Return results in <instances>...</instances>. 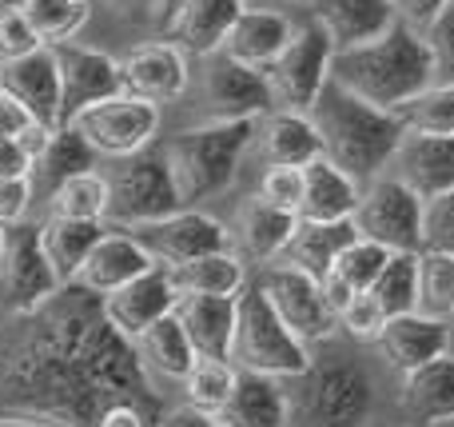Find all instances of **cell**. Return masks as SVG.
<instances>
[{"label": "cell", "mask_w": 454, "mask_h": 427, "mask_svg": "<svg viewBox=\"0 0 454 427\" xmlns=\"http://www.w3.org/2000/svg\"><path fill=\"white\" fill-rule=\"evenodd\" d=\"M28 124H40V120H32L20 100H12L8 92H0V136H20Z\"/></svg>", "instance_id": "f907efd6"}, {"label": "cell", "mask_w": 454, "mask_h": 427, "mask_svg": "<svg viewBox=\"0 0 454 427\" xmlns=\"http://www.w3.org/2000/svg\"><path fill=\"white\" fill-rule=\"evenodd\" d=\"M399 407L423 427L454 423V352L399 376Z\"/></svg>", "instance_id": "ffe728a7"}, {"label": "cell", "mask_w": 454, "mask_h": 427, "mask_svg": "<svg viewBox=\"0 0 454 427\" xmlns=\"http://www.w3.org/2000/svg\"><path fill=\"white\" fill-rule=\"evenodd\" d=\"M379 300V308L391 316H403V312H415L419 304V252H391L383 264V272L375 276V284L367 288Z\"/></svg>", "instance_id": "d590c367"}, {"label": "cell", "mask_w": 454, "mask_h": 427, "mask_svg": "<svg viewBox=\"0 0 454 427\" xmlns=\"http://www.w3.org/2000/svg\"><path fill=\"white\" fill-rule=\"evenodd\" d=\"M176 300H180V288H176L172 272L164 264L148 268L144 276H136L132 284L116 288L112 296H104V316L116 332H124L128 340H136L140 332H148L156 320L172 316L176 312Z\"/></svg>", "instance_id": "2e32d148"}, {"label": "cell", "mask_w": 454, "mask_h": 427, "mask_svg": "<svg viewBox=\"0 0 454 427\" xmlns=\"http://www.w3.org/2000/svg\"><path fill=\"white\" fill-rule=\"evenodd\" d=\"M295 228H299V216L287 212V208L267 204L259 192L239 208V216H235L239 248L247 252V260H255V264L279 260L283 248H287V240L295 236Z\"/></svg>", "instance_id": "f546056e"}, {"label": "cell", "mask_w": 454, "mask_h": 427, "mask_svg": "<svg viewBox=\"0 0 454 427\" xmlns=\"http://www.w3.org/2000/svg\"><path fill=\"white\" fill-rule=\"evenodd\" d=\"M423 248L431 252H454V188L427 200L423 212Z\"/></svg>", "instance_id": "bcb514c9"}, {"label": "cell", "mask_w": 454, "mask_h": 427, "mask_svg": "<svg viewBox=\"0 0 454 427\" xmlns=\"http://www.w3.org/2000/svg\"><path fill=\"white\" fill-rule=\"evenodd\" d=\"M355 236H359L355 220H299L295 236L287 240L279 260L291 264V268H299V272H307V276L323 280L331 268H335L339 252H343Z\"/></svg>", "instance_id": "f1b7e54d"}, {"label": "cell", "mask_w": 454, "mask_h": 427, "mask_svg": "<svg viewBox=\"0 0 454 427\" xmlns=\"http://www.w3.org/2000/svg\"><path fill=\"white\" fill-rule=\"evenodd\" d=\"M148 268H156L148 248H144L128 228H108L100 240H96L92 252H88V260L80 264L72 284L104 300V296H112L116 288H124V284H132L136 276H144Z\"/></svg>", "instance_id": "ac0fdd59"}, {"label": "cell", "mask_w": 454, "mask_h": 427, "mask_svg": "<svg viewBox=\"0 0 454 427\" xmlns=\"http://www.w3.org/2000/svg\"><path fill=\"white\" fill-rule=\"evenodd\" d=\"M423 212L427 200L411 192L399 176L383 172L371 184H363L359 208H355V228L359 236L391 248V252H423Z\"/></svg>", "instance_id": "ba28073f"}, {"label": "cell", "mask_w": 454, "mask_h": 427, "mask_svg": "<svg viewBox=\"0 0 454 427\" xmlns=\"http://www.w3.org/2000/svg\"><path fill=\"white\" fill-rule=\"evenodd\" d=\"M160 427H223L220 415L212 412H200V407L184 404V407H172V412H164V423Z\"/></svg>", "instance_id": "816d5d0a"}, {"label": "cell", "mask_w": 454, "mask_h": 427, "mask_svg": "<svg viewBox=\"0 0 454 427\" xmlns=\"http://www.w3.org/2000/svg\"><path fill=\"white\" fill-rule=\"evenodd\" d=\"M52 264L40 244V224L16 220L0 228V308L12 320L40 312L60 292Z\"/></svg>", "instance_id": "52a82bcc"}, {"label": "cell", "mask_w": 454, "mask_h": 427, "mask_svg": "<svg viewBox=\"0 0 454 427\" xmlns=\"http://www.w3.org/2000/svg\"><path fill=\"white\" fill-rule=\"evenodd\" d=\"M108 232L104 220H68V216H48V224H40V244H44V256L52 264L56 280L64 288L76 280L80 264L88 260V252L96 248V240Z\"/></svg>", "instance_id": "4dcf8cb0"}, {"label": "cell", "mask_w": 454, "mask_h": 427, "mask_svg": "<svg viewBox=\"0 0 454 427\" xmlns=\"http://www.w3.org/2000/svg\"><path fill=\"white\" fill-rule=\"evenodd\" d=\"M0 92L20 100L32 120L60 128V64L52 44H40L16 60H0Z\"/></svg>", "instance_id": "e0dca14e"}, {"label": "cell", "mask_w": 454, "mask_h": 427, "mask_svg": "<svg viewBox=\"0 0 454 427\" xmlns=\"http://www.w3.org/2000/svg\"><path fill=\"white\" fill-rule=\"evenodd\" d=\"M407 132H434L454 136V84L450 80H431L419 96H411L399 108Z\"/></svg>", "instance_id": "ab89813d"}, {"label": "cell", "mask_w": 454, "mask_h": 427, "mask_svg": "<svg viewBox=\"0 0 454 427\" xmlns=\"http://www.w3.org/2000/svg\"><path fill=\"white\" fill-rule=\"evenodd\" d=\"M415 312L434 320H454V252H419V304Z\"/></svg>", "instance_id": "8d00e7d4"}, {"label": "cell", "mask_w": 454, "mask_h": 427, "mask_svg": "<svg viewBox=\"0 0 454 427\" xmlns=\"http://www.w3.org/2000/svg\"><path fill=\"white\" fill-rule=\"evenodd\" d=\"M383 324H387V312L379 308V300L371 292H355V300L339 312V332H347L359 344H375Z\"/></svg>", "instance_id": "b9f144b4"}, {"label": "cell", "mask_w": 454, "mask_h": 427, "mask_svg": "<svg viewBox=\"0 0 454 427\" xmlns=\"http://www.w3.org/2000/svg\"><path fill=\"white\" fill-rule=\"evenodd\" d=\"M331 60H335V44H331L327 28L311 16L307 24H299L291 32L287 48L267 68L275 104L295 112H311V104L319 100V92L331 80Z\"/></svg>", "instance_id": "9c48e42d"}, {"label": "cell", "mask_w": 454, "mask_h": 427, "mask_svg": "<svg viewBox=\"0 0 454 427\" xmlns=\"http://www.w3.org/2000/svg\"><path fill=\"white\" fill-rule=\"evenodd\" d=\"M72 124L88 136L100 156H132V152L148 148L156 144L160 132V104L156 100H144L136 92H116L100 104H88Z\"/></svg>", "instance_id": "8fae6325"}, {"label": "cell", "mask_w": 454, "mask_h": 427, "mask_svg": "<svg viewBox=\"0 0 454 427\" xmlns=\"http://www.w3.org/2000/svg\"><path fill=\"white\" fill-rule=\"evenodd\" d=\"M52 52L60 64V124H72L88 104H100L108 96L124 92L120 56L80 44V40H60V44H52Z\"/></svg>", "instance_id": "4fadbf2b"}, {"label": "cell", "mask_w": 454, "mask_h": 427, "mask_svg": "<svg viewBox=\"0 0 454 427\" xmlns=\"http://www.w3.org/2000/svg\"><path fill=\"white\" fill-rule=\"evenodd\" d=\"M136 4H148V8H152V0H136Z\"/></svg>", "instance_id": "11a10c76"}, {"label": "cell", "mask_w": 454, "mask_h": 427, "mask_svg": "<svg viewBox=\"0 0 454 427\" xmlns=\"http://www.w3.org/2000/svg\"><path fill=\"white\" fill-rule=\"evenodd\" d=\"M120 72H124V92H136L144 100L168 104L176 96L188 92V52H184L176 40H148V44H136L120 56Z\"/></svg>", "instance_id": "9a60e30c"}, {"label": "cell", "mask_w": 454, "mask_h": 427, "mask_svg": "<svg viewBox=\"0 0 454 427\" xmlns=\"http://www.w3.org/2000/svg\"><path fill=\"white\" fill-rule=\"evenodd\" d=\"M319 284H323V296H327V304H331V308H335V316L347 308V304L355 300V288H347L343 280L335 276V272H327V276H323Z\"/></svg>", "instance_id": "f5cc1de1"}, {"label": "cell", "mask_w": 454, "mask_h": 427, "mask_svg": "<svg viewBox=\"0 0 454 427\" xmlns=\"http://www.w3.org/2000/svg\"><path fill=\"white\" fill-rule=\"evenodd\" d=\"M28 200H32V180H0V228L4 224H16L24 220L28 212Z\"/></svg>", "instance_id": "7dc6e473"}, {"label": "cell", "mask_w": 454, "mask_h": 427, "mask_svg": "<svg viewBox=\"0 0 454 427\" xmlns=\"http://www.w3.org/2000/svg\"><path fill=\"white\" fill-rule=\"evenodd\" d=\"M311 16L327 28L335 52L371 44L399 20L391 0H311Z\"/></svg>", "instance_id": "603a6c76"}, {"label": "cell", "mask_w": 454, "mask_h": 427, "mask_svg": "<svg viewBox=\"0 0 454 427\" xmlns=\"http://www.w3.org/2000/svg\"><path fill=\"white\" fill-rule=\"evenodd\" d=\"M144 248L152 252V260L164 264V268H176V264H188L196 256L207 252H223L231 248V232H227L223 220L200 212V208H176L172 216L152 224H136L128 228Z\"/></svg>", "instance_id": "5bb4252c"}, {"label": "cell", "mask_w": 454, "mask_h": 427, "mask_svg": "<svg viewBox=\"0 0 454 427\" xmlns=\"http://www.w3.org/2000/svg\"><path fill=\"white\" fill-rule=\"evenodd\" d=\"M255 128L259 120H204V124L188 128L164 144L184 208L204 204V200L223 196L231 188L243 156L255 144Z\"/></svg>", "instance_id": "3957f363"}, {"label": "cell", "mask_w": 454, "mask_h": 427, "mask_svg": "<svg viewBox=\"0 0 454 427\" xmlns=\"http://www.w3.org/2000/svg\"><path fill=\"white\" fill-rule=\"evenodd\" d=\"M363 184L347 176L335 160L315 156L303 164V204H299V220H351L359 208Z\"/></svg>", "instance_id": "d4e9b609"}, {"label": "cell", "mask_w": 454, "mask_h": 427, "mask_svg": "<svg viewBox=\"0 0 454 427\" xmlns=\"http://www.w3.org/2000/svg\"><path fill=\"white\" fill-rule=\"evenodd\" d=\"M0 4H8V0H0Z\"/></svg>", "instance_id": "9f6ffc18"}, {"label": "cell", "mask_w": 454, "mask_h": 427, "mask_svg": "<svg viewBox=\"0 0 454 427\" xmlns=\"http://www.w3.org/2000/svg\"><path fill=\"white\" fill-rule=\"evenodd\" d=\"M255 148L267 168H275V164L303 168V164H311L315 156H323V140H319V132H315L311 116L295 112V108H271L267 116H259Z\"/></svg>", "instance_id": "7402d4cb"}, {"label": "cell", "mask_w": 454, "mask_h": 427, "mask_svg": "<svg viewBox=\"0 0 454 427\" xmlns=\"http://www.w3.org/2000/svg\"><path fill=\"white\" fill-rule=\"evenodd\" d=\"M96 156H100V152L88 144V136L80 132L76 124H60L52 136H48L44 152L32 160V180H36L48 196V192H56L64 180H72V176L92 172Z\"/></svg>", "instance_id": "1f68e13d"}, {"label": "cell", "mask_w": 454, "mask_h": 427, "mask_svg": "<svg viewBox=\"0 0 454 427\" xmlns=\"http://www.w3.org/2000/svg\"><path fill=\"white\" fill-rule=\"evenodd\" d=\"M168 272H172L180 296H239L247 288V268H243V260L231 248L196 256V260L176 264Z\"/></svg>", "instance_id": "836d02e7"}, {"label": "cell", "mask_w": 454, "mask_h": 427, "mask_svg": "<svg viewBox=\"0 0 454 427\" xmlns=\"http://www.w3.org/2000/svg\"><path fill=\"white\" fill-rule=\"evenodd\" d=\"M387 172L399 176L411 192L423 200H434L454 188V136L434 132H407L395 148Z\"/></svg>", "instance_id": "d6986e66"}, {"label": "cell", "mask_w": 454, "mask_h": 427, "mask_svg": "<svg viewBox=\"0 0 454 427\" xmlns=\"http://www.w3.org/2000/svg\"><path fill=\"white\" fill-rule=\"evenodd\" d=\"M176 320L184 324L196 356L231 360L235 340V296H180Z\"/></svg>", "instance_id": "484cf974"}, {"label": "cell", "mask_w": 454, "mask_h": 427, "mask_svg": "<svg viewBox=\"0 0 454 427\" xmlns=\"http://www.w3.org/2000/svg\"><path fill=\"white\" fill-rule=\"evenodd\" d=\"M176 208H184V196L164 144H148L120 160V168L108 180V220H104L108 228H136V224L164 220Z\"/></svg>", "instance_id": "5b68a950"}, {"label": "cell", "mask_w": 454, "mask_h": 427, "mask_svg": "<svg viewBox=\"0 0 454 427\" xmlns=\"http://www.w3.org/2000/svg\"><path fill=\"white\" fill-rule=\"evenodd\" d=\"M200 104L207 108V120H259L275 108V92L263 68L212 52L200 72Z\"/></svg>", "instance_id": "7c38bea8"}, {"label": "cell", "mask_w": 454, "mask_h": 427, "mask_svg": "<svg viewBox=\"0 0 454 427\" xmlns=\"http://www.w3.org/2000/svg\"><path fill=\"white\" fill-rule=\"evenodd\" d=\"M136 352H140L144 368H148L152 376L172 380V384H180L184 376H188V368L196 364V348H192L184 324L176 320V312L164 320H156L148 332L136 336Z\"/></svg>", "instance_id": "d6a6232c"}, {"label": "cell", "mask_w": 454, "mask_h": 427, "mask_svg": "<svg viewBox=\"0 0 454 427\" xmlns=\"http://www.w3.org/2000/svg\"><path fill=\"white\" fill-rule=\"evenodd\" d=\"M48 212L68 220H108V180L100 172H80L48 192Z\"/></svg>", "instance_id": "74e56055"}, {"label": "cell", "mask_w": 454, "mask_h": 427, "mask_svg": "<svg viewBox=\"0 0 454 427\" xmlns=\"http://www.w3.org/2000/svg\"><path fill=\"white\" fill-rule=\"evenodd\" d=\"M375 344L387 364L403 376V372H411V368L450 352V324L447 320L423 316V312H403V316L387 320Z\"/></svg>", "instance_id": "44dd1931"}, {"label": "cell", "mask_w": 454, "mask_h": 427, "mask_svg": "<svg viewBox=\"0 0 454 427\" xmlns=\"http://www.w3.org/2000/svg\"><path fill=\"white\" fill-rule=\"evenodd\" d=\"M243 8H247V0H188L176 24L168 28V40H176L188 56L204 60L223 48L227 32L239 20Z\"/></svg>", "instance_id": "83f0119b"}, {"label": "cell", "mask_w": 454, "mask_h": 427, "mask_svg": "<svg viewBox=\"0 0 454 427\" xmlns=\"http://www.w3.org/2000/svg\"><path fill=\"white\" fill-rule=\"evenodd\" d=\"M303 427H363L375 412V384L355 360H323L303 376Z\"/></svg>", "instance_id": "8992f818"}, {"label": "cell", "mask_w": 454, "mask_h": 427, "mask_svg": "<svg viewBox=\"0 0 454 427\" xmlns=\"http://www.w3.org/2000/svg\"><path fill=\"white\" fill-rule=\"evenodd\" d=\"M32 180V156L16 136H0V180Z\"/></svg>", "instance_id": "c3c4849f"}, {"label": "cell", "mask_w": 454, "mask_h": 427, "mask_svg": "<svg viewBox=\"0 0 454 427\" xmlns=\"http://www.w3.org/2000/svg\"><path fill=\"white\" fill-rule=\"evenodd\" d=\"M32 28L40 32L44 44H60V40H76V32L88 24L92 4L88 0H12Z\"/></svg>", "instance_id": "f35d334b"}, {"label": "cell", "mask_w": 454, "mask_h": 427, "mask_svg": "<svg viewBox=\"0 0 454 427\" xmlns=\"http://www.w3.org/2000/svg\"><path fill=\"white\" fill-rule=\"evenodd\" d=\"M231 364L239 372L275 376V380H303L311 368V348L283 324L255 280H247V288L235 296Z\"/></svg>", "instance_id": "277c9868"}, {"label": "cell", "mask_w": 454, "mask_h": 427, "mask_svg": "<svg viewBox=\"0 0 454 427\" xmlns=\"http://www.w3.org/2000/svg\"><path fill=\"white\" fill-rule=\"evenodd\" d=\"M259 196L275 208H287V212L299 216V204H303V168H291V164H275L263 168L259 176Z\"/></svg>", "instance_id": "7bdbcfd3"}, {"label": "cell", "mask_w": 454, "mask_h": 427, "mask_svg": "<svg viewBox=\"0 0 454 427\" xmlns=\"http://www.w3.org/2000/svg\"><path fill=\"white\" fill-rule=\"evenodd\" d=\"M423 40L431 48L434 80H450L454 84V0L423 28Z\"/></svg>", "instance_id": "f6af8a7d"}, {"label": "cell", "mask_w": 454, "mask_h": 427, "mask_svg": "<svg viewBox=\"0 0 454 427\" xmlns=\"http://www.w3.org/2000/svg\"><path fill=\"white\" fill-rule=\"evenodd\" d=\"M223 427H287L291 423V396L283 380L259 372H239L231 399L220 407Z\"/></svg>", "instance_id": "cb8c5ba5"}, {"label": "cell", "mask_w": 454, "mask_h": 427, "mask_svg": "<svg viewBox=\"0 0 454 427\" xmlns=\"http://www.w3.org/2000/svg\"><path fill=\"white\" fill-rule=\"evenodd\" d=\"M447 4H450V0H391L395 16H399V20H407L411 28H419V32H423Z\"/></svg>", "instance_id": "681fc988"}, {"label": "cell", "mask_w": 454, "mask_h": 427, "mask_svg": "<svg viewBox=\"0 0 454 427\" xmlns=\"http://www.w3.org/2000/svg\"><path fill=\"white\" fill-rule=\"evenodd\" d=\"M255 284L263 288V296L271 300V308L283 316V324L311 348V344H327L339 332V316L323 296V284L307 272L291 268L283 260H271L259 268Z\"/></svg>", "instance_id": "30bf717a"}, {"label": "cell", "mask_w": 454, "mask_h": 427, "mask_svg": "<svg viewBox=\"0 0 454 427\" xmlns=\"http://www.w3.org/2000/svg\"><path fill=\"white\" fill-rule=\"evenodd\" d=\"M291 32H295V24H291L283 12H271V8H243L239 20H235L231 32H227L220 52H227L239 64H251V68L267 72L275 56L287 48Z\"/></svg>", "instance_id": "4316f807"}, {"label": "cell", "mask_w": 454, "mask_h": 427, "mask_svg": "<svg viewBox=\"0 0 454 427\" xmlns=\"http://www.w3.org/2000/svg\"><path fill=\"white\" fill-rule=\"evenodd\" d=\"M331 80L343 84L347 92H355L359 100L375 104V108L399 112L411 96H419L434 80L431 48H427L419 28H411L407 20H395L371 44H355L335 52Z\"/></svg>", "instance_id": "7a4b0ae2"}, {"label": "cell", "mask_w": 454, "mask_h": 427, "mask_svg": "<svg viewBox=\"0 0 454 427\" xmlns=\"http://www.w3.org/2000/svg\"><path fill=\"white\" fill-rule=\"evenodd\" d=\"M387 256H391V248H383V244H375V240H367V236H355L351 244L339 252V260H335V276L343 280L347 288H355V292H367L371 284H375V276L383 272V264H387Z\"/></svg>", "instance_id": "60d3db41"}, {"label": "cell", "mask_w": 454, "mask_h": 427, "mask_svg": "<svg viewBox=\"0 0 454 427\" xmlns=\"http://www.w3.org/2000/svg\"><path fill=\"white\" fill-rule=\"evenodd\" d=\"M40 44H44V40L32 28L28 16H24L12 0L0 4V60H16V56L32 52V48H40Z\"/></svg>", "instance_id": "ee69618b"}, {"label": "cell", "mask_w": 454, "mask_h": 427, "mask_svg": "<svg viewBox=\"0 0 454 427\" xmlns=\"http://www.w3.org/2000/svg\"><path fill=\"white\" fill-rule=\"evenodd\" d=\"M184 4H188V0H152V16H156V24H160L164 36H168V28L176 24V16L184 12Z\"/></svg>", "instance_id": "db71d44e"}, {"label": "cell", "mask_w": 454, "mask_h": 427, "mask_svg": "<svg viewBox=\"0 0 454 427\" xmlns=\"http://www.w3.org/2000/svg\"><path fill=\"white\" fill-rule=\"evenodd\" d=\"M235 380H239V368L231 360H212V356H196V364L184 376V404L200 407V412L220 415V407L231 399Z\"/></svg>", "instance_id": "e575fe53"}, {"label": "cell", "mask_w": 454, "mask_h": 427, "mask_svg": "<svg viewBox=\"0 0 454 427\" xmlns=\"http://www.w3.org/2000/svg\"><path fill=\"white\" fill-rule=\"evenodd\" d=\"M307 116H311L315 132L323 140V156L335 160L359 184H371L375 176H383L399 140L407 136V124H403L399 112L375 108V104L359 100L335 80H327V88L319 92V100L311 104Z\"/></svg>", "instance_id": "6da1fadb"}]
</instances>
